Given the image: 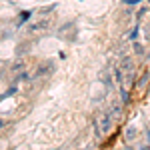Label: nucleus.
Segmentation results:
<instances>
[{"instance_id":"6","label":"nucleus","mask_w":150,"mask_h":150,"mask_svg":"<svg viewBox=\"0 0 150 150\" xmlns=\"http://www.w3.org/2000/svg\"><path fill=\"white\" fill-rule=\"evenodd\" d=\"M2 70H4V62L0 60V74H2Z\"/></svg>"},{"instance_id":"7","label":"nucleus","mask_w":150,"mask_h":150,"mask_svg":"<svg viewBox=\"0 0 150 150\" xmlns=\"http://www.w3.org/2000/svg\"><path fill=\"white\" fill-rule=\"evenodd\" d=\"M142 150H150V148H148V146H144V148H142Z\"/></svg>"},{"instance_id":"2","label":"nucleus","mask_w":150,"mask_h":150,"mask_svg":"<svg viewBox=\"0 0 150 150\" xmlns=\"http://www.w3.org/2000/svg\"><path fill=\"white\" fill-rule=\"evenodd\" d=\"M50 68H52V64H50V62H46V64L38 66V70H36V74H38V76H44V74H46V72H48Z\"/></svg>"},{"instance_id":"1","label":"nucleus","mask_w":150,"mask_h":150,"mask_svg":"<svg viewBox=\"0 0 150 150\" xmlns=\"http://www.w3.org/2000/svg\"><path fill=\"white\" fill-rule=\"evenodd\" d=\"M118 66L122 68V72H126V74H132V70H134V62H132V58L130 56H124L120 62H118Z\"/></svg>"},{"instance_id":"5","label":"nucleus","mask_w":150,"mask_h":150,"mask_svg":"<svg viewBox=\"0 0 150 150\" xmlns=\"http://www.w3.org/2000/svg\"><path fill=\"white\" fill-rule=\"evenodd\" d=\"M30 14H32V12H24V14H20L18 22H24V20H28V18H30Z\"/></svg>"},{"instance_id":"8","label":"nucleus","mask_w":150,"mask_h":150,"mask_svg":"<svg viewBox=\"0 0 150 150\" xmlns=\"http://www.w3.org/2000/svg\"><path fill=\"white\" fill-rule=\"evenodd\" d=\"M0 126H2V122H0Z\"/></svg>"},{"instance_id":"3","label":"nucleus","mask_w":150,"mask_h":150,"mask_svg":"<svg viewBox=\"0 0 150 150\" xmlns=\"http://www.w3.org/2000/svg\"><path fill=\"white\" fill-rule=\"evenodd\" d=\"M20 70H24V62L18 60V62H14V66H12V74H18Z\"/></svg>"},{"instance_id":"4","label":"nucleus","mask_w":150,"mask_h":150,"mask_svg":"<svg viewBox=\"0 0 150 150\" xmlns=\"http://www.w3.org/2000/svg\"><path fill=\"white\" fill-rule=\"evenodd\" d=\"M110 128V116H104L102 118V132H106Z\"/></svg>"}]
</instances>
